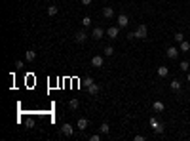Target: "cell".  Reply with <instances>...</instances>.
Here are the masks:
<instances>
[{
    "instance_id": "8fae6325",
    "label": "cell",
    "mask_w": 190,
    "mask_h": 141,
    "mask_svg": "<svg viewBox=\"0 0 190 141\" xmlns=\"http://www.w3.org/2000/svg\"><path fill=\"white\" fill-rule=\"evenodd\" d=\"M25 59H27L29 63L34 61V59H36V52H34V50H27V52H25Z\"/></svg>"
},
{
    "instance_id": "4fadbf2b",
    "label": "cell",
    "mask_w": 190,
    "mask_h": 141,
    "mask_svg": "<svg viewBox=\"0 0 190 141\" xmlns=\"http://www.w3.org/2000/svg\"><path fill=\"white\" fill-rule=\"evenodd\" d=\"M99 132L103 133V135H107V133L110 132V126H109L107 122H103V124H101V128H99Z\"/></svg>"
},
{
    "instance_id": "ffe728a7",
    "label": "cell",
    "mask_w": 190,
    "mask_h": 141,
    "mask_svg": "<svg viewBox=\"0 0 190 141\" xmlns=\"http://www.w3.org/2000/svg\"><path fill=\"white\" fill-rule=\"evenodd\" d=\"M103 54L107 55V57H110V55H114V48H112V46H107V48L103 50Z\"/></svg>"
},
{
    "instance_id": "9c48e42d",
    "label": "cell",
    "mask_w": 190,
    "mask_h": 141,
    "mask_svg": "<svg viewBox=\"0 0 190 141\" xmlns=\"http://www.w3.org/2000/svg\"><path fill=\"white\" fill-rule=\"evenodd\" d=\"M91 65L93 67H103V55H93L91 57Z\"/></svg>"
},
{
    "instance_id": "7402d4cb",
    "label": "cell",
    "mask_w": 190,
    "mask_h": 141,
    "mask_svg": "<svg viewBox=\"0 0 190 141\" xmlns=\"http://www.w3.org/2000/svg\"><path fill=\"white\" fill-rule=\"evenodd\" d=\"M179 69H181V71H188V69H190L188 61H181V63H179Z\"/></svg>"
},
{
    "instance_id": "9a60e30c",
    "label": "cell",
    "mask_w": 190,
    "mask_h": 141,
    "mask_svg": "<svg viewBox=\"0 0 190 141\" xmlns=\"http://www.w3.org/2000/svg\"><path fill=\"white\" fill-rule=\"evenodd\" d=\"M179 50H181V52H188V50H190V42L182 40L181 44H179Z\"/></svg>"
},
{
    "instance_id": "7a4b0ae2",
    "label": "cell",
    "mask_w": 190,
    "mask_h": 141,
    "mask_svg": "<svg viewBox=\"0 0 190 141\" xmlns=\"http://www.w3.org/2000/svg\"><path fill=\"white\" fill-rule=\"evenodd\" d=\"M179 52H181L179 48H175V46H169L165 54H167V57H169V59H177V57H179Z\"/></svg>"
},
{
    "instance_id": "484cf974",
    "label": "cell",
    "mask_w": 190,
    "mask_h": 141,
    "mask_svg": "<svg viewBox=\"0 0 190 141\" xmlns=\"http://www.w3.org/2000/svg\"><path fill=\"white\" fill-rule=\"evenodd\" d=\"M133 38H137L135 32H127V40H133Z\"/></svg>"
},
{
    "instance_id": "ac0fdd59",
    "label": "cell",
    "mask_w": 190,
    "mask_h": 141,
    "mask_svg": "<svg viewBox=\"0 0 190 141\" xmlns=\"http://www.w3.org/2000/svg\"><path fill=\"white\" fill-rule=\"evenodd\" d=\"M78 105H80V103H78V99H76V97H72V99L68 101V107H70L72 111H76V109H78Z\"/></svg>"
},
{
    "instance_id": "5b68a950",
    "label": "cell",
    "mask_w": 190,
    "mask_h": 141,
    "mask_svg": "<svg viewBox=\"0 0 190 141\" xmlns=\"http://www.w3.org/2000/svg\"><path fill=\"white\" fill-rule=\"evenodd\" d=\"M61 132L65 133V135H68V137H72L74 135V128L70 126V124H63V126H61Z\"/></svg>"
},
{
    "instance_id": "30bf717a",
    "label": "cell",
    "mask_w": 190,
    "mask_h": 141,
    "mask_svg": "<svg viewBox=\"0 0 190 141\" xmlns=\"http://www.w3.org/2000/svg\"><path fill=\"white\" fill-rule=\"evenodd\" d=\"M87 94H90V96H97V94H99V86H97L95 82H91L90 86H87Z\"/></svg>"
},
{
    "instance_id": "d6986e66",
    "label": "cell",
    "mask_w": 190,
    "mask_h": 141,
    "mask_svg": "<svg viewBox=\"0 0 190 141\" xmlns=\"http://www.w3.org/2000/svg\"><path fill=\"white\" fill-rule=\"evenodd\" d=\"M169 86H171V90L179 91V90H181V82H179V80H171V84H169Z\"/></svg>"
},
{
    "instance_id": "44dd1931",
    "label": "cell",
    "mask_w": 190,
    "mask_h": 141,
    "mask_svg": "<svg viewBox=\"0 0 190 141\" xmlns=\"http://www.w3.org/2000/svg\"><path fill=\"white\" fill-rule=\"evenodd\" d=\"M90 25H91V17H87V15H86V17H84V19H82V27H90Z\"/></svg>"
},
{
    "instance_id": "cb8c5ba5",
    "label": "cell",
    "mask_w": 190,
    "mask_h": 141,
    "mask_svg": "<svg viewBox=\"0 0 190 141\" xmlns=\"http://www.w3.org/2000/svg\"><path fill=\"white\" fill-rule=\"evenodd\" d=\"M154 132H156V133H163V126H162V124H156V126H154Z\"/></svg>"
},
{
    "instance_id": "3957f363",
    "label": "cell",
    "mask_w": 190,
    "mask_h": 141,
    "mask_svg": "<svg viewBox=\"0 0 190 141\" xmlns=\"http://www.w3.org/2000/svg\"><path fill=\"white\" fill-rule=\"evenodd\" d=\"M103 36H105L103 27H95V29H93V32H91V38H95V40H101Z\"/></svg>"
},
{
    "instance_id": "5bb4252c",
    "label": "cell",
    "mask_w": 190,
    "mask_h": 141,
    "mask_svg": "<svg viewBox=\"0 0 190 141\" xmlns=\"http://www.w3.org/2000/svg\"><path fill=\"white\" fill-rule=\"evenodd\" d=\"M167 74H169V69H167V67H158V76H163V78H165Z\"/></svg>"
},
{
    "instance_id": "1f68e13d",
    "label": "cell",
    "mask_w": 190,
    "mask_h": 141,
    "mask_svg": "<svg viewBox=\"0 0 190 141\" xmlns=\"http://www.w3.org/2000/svg\"><path fill=\"white\" fill-rule=\"evenodd\" d=\"M188 82H190V73H188Z\"/></svg>"
},
{
    "instance_id": "52a82bcc",
    "label": "cell",
    "mask_w": 190,
    "mask_h": 141,
    "mask_svg": "<svg viewBox=\"0 0 190 141\" xmlns=\"http://www.w3.org/2000/svg\"><path fill=\"white\" fill-rule=\"evenodd\" d=\"M127 25H129V19H127V15L120 14V15H118V27H127Z\"/></svg>"
},
{
    "instance_id": "6da1fadb",
    "label": "cell",
    "mask_w": 190,
    "mask_h": 141,
    "mask_svg": "<svg viewBox=\"0 0 190 141\" xmlns=\"http://www.w3.org/2000/svg\"><path fill=\"white\" fill-rule=\"evenodd\" d=\"M135 34H137V38H141V40L146 38V36H148V29H146V25H139L137 31H135Z\"/></svg>"
},
{
    "instance_id": "4dcf8cb0",
    "label": "cell",
    "mask_w": 190,
    "mask_h": 141,
    "mask_svg": "<svg viewBox=\"0 0 190 141\" xmlns=\"http://www.w3.org/2000/svg\"><path fill=\"white\" fill-rule=\"evenodd\" d=\"M91 2H93V0H82V4H84V6H90Z\"/></svg>"
},
{
    "instance_id": "e0dca14e",
    "label": "cell",
    "mask_w": 190,
    "mask_h": 141,
    "mask_svg": "<svg viewBox=\"0 0 190 141\" xmlns=\"http://www.w3.org/2000/svg\"><path fill=\"white\" fill-rule=\"evenodd\" d=\"M57 12H59L57 6H48V15H51V17H53V15H57Z\"/></svg>"
},
{
    "instance_id": "7c38bea8",
    "label": "cell",
    "mask_w": 190,
    "mask_h": 141,
    "mask_svg": "<svg viewBox=\"0 0 190 141\" xmlns=\"http://www.w3.org/2000/svg\"><path fill=\"white\" fill-rule=\"evenodd\" d=\"M163 107H165V105H163V101H154V105H152V109L156 111V113H162Z\"/></svg>"
},
{
    "instance_id": "277c9868",
    "label": "cell",
    "mask_w": 190,
    "mask_h": 141,
    "mask_svg": "<svg viewBox=\"0 0 190 141\" xmlns=\"http://www.w3.org/2000/svg\"><path fill=\"white\" fill-rule=\"evenodd\" d=\"M74 40H76L78 44H82V42H86V40H87V32H86V31H78L76 34H74Z\"/></svg>"
},
{
    "instance_id": "f1b7e54d",
    "label": "cell",
    "mask_w": 190,
    "mask_h": 141,
    "mask_svg": "<svg viewBox=\"0 0 190 141\" xmlns=\"http://www.w3.org/2000/svg\"><path fill=\"white\" fill-rule=\"evenodd\" d=\"M133 139H135V141H145V135H135Z\"/></svg>"
},
{
    "instance_id": "603a6c76",
    "label": "cell",
    "mask_w": 190,
    "mask_h": 141,
    "mask_svg": "<svg viewBox=\"0 0 190 141\" xmlns=\"http://www.w3.org/2000/svg\"><path fill=\"white\" fill-rule=\"evenodd\" d=\"M173 38H175V42H179V44H181V42L185 40V34H182V32H177V34H175Z\"/></svg>"
},
{
    "instance_id": "d4e9b609",
    "label": "cell",
    "mask_w": 190,
    "mask_h": 141,
    "mask_svg": "<svg viewBox=\"0 0 190 141\" xmlns=\"http://www.w3.org/2000/svg\"><path fill=\"white\" fill-rule=\"evenodd\" d=\"M99 139H101L99 133H93V135H90V141H99Z\"/></svg>"
},
{
    "instance_id": "83f0119b",
    "label": "cell",
    "mask_w": 190,
    "mask_h": 141,
    "mask_svg": "<svg viewBox=\"0 0 190 141\" xmlns=\"http://www.w3.org/2000/svg\"><path fill=\"white\" fill-rule=\"evenodd\" d=\"M84 82H86V86H90L91 82H93V78H91V76H87V78H86V80H84Z\"/></svg>"
},
{
    "instance_id": "2e32d148",
    "label": "cell",
    "mask_w": 190,
    "mask_h": 141,
    "mask_svg": "<svg viewBox=\"0 0 190 141\" xmlns=\"http://www.w3.org/2000/svg\"><path fill=\"white\" fill-rule=\"evenodd\" d=\"M87 124H90V122H87V118H80V120H78V124H76V126L80 128V130H86V128H87Z\"/></svg>"
},
{
    "instance_id": "8992f818",
    "label": "cell",
    "mask_w": 190,
    "mask_h": 141,
    "mask_svg": "<svg viewBox=\"0 0 190 141\" xmlns=\"http://www.w3.org/2000/svg\"><path fill=\"white\" fill-rule=\"evenodd\" d=\"M103 17L105 19H112L114 17V10L110 8V6H105L103 8Z\"/></svg>"
},
{
    "instance_id": "ba28073f",
    "label": "cell",
    "mask_w": 190,
    "mask_h": 141,
    "mask_svg": "<svg viewBox=\"0 0 190 141\" xmlns=\"http://www.w3.org/2000/svg\"><path fill=\"white\" fill-rule=\"evenodd\" d=\"M118 32H120V27H109V31H107V34H109V38H118Z\"/></svg>"
},
{
    "instance_id": "f546056e",
    "label": "cell",
    "mask_w": 190,
    "mask_h": 141,
    "mask_svg": "<svg viewBox=\"0 0 190 141\" xmlns=\"http://www.w3.org/2000/svg\"><path fill=\"white\" fill-rule=\"evenodd\" d=\"M23 65H25V63H23V61H21V59H19V61H17V63H15V67H17V69H23Z\"/></svg>"
},
{
    "instance_id": "4316f807",
    "label": "cell",
    "mask_w": 190,
    "mask_h": 141,
    "mask_svg": "<svg viewBox=\"0 0 190 141\" xmlns=\"http://www.w3.org/2000/svg\"><path fill=\"white\" fill-rule=\"evenodd\" d=\"M148 122H150V126H152V128H154V126H156V124H158V120H156V118H154V116H152V118H150V120H148Z\"/></svg>"
}]
</instances>
